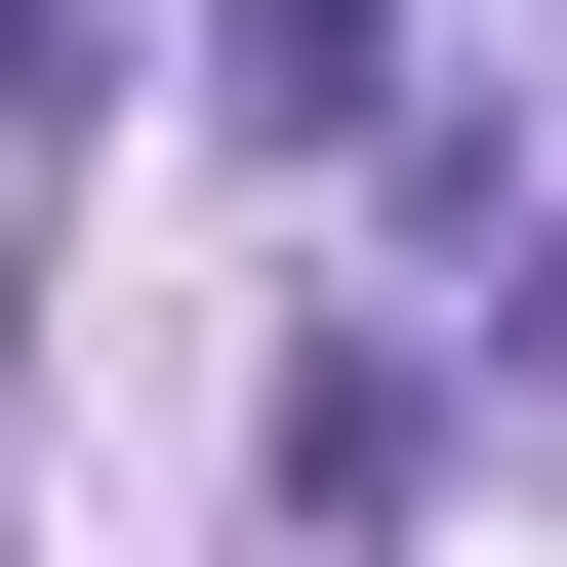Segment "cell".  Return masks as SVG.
Masks as SVG:
<instances>
[{
  "label": "cell",
  "mask_w": 567,
  "mask_h": 567,
  "mask_svg": "<svg viewBox=\"0 0 567 567\" xmlns=\"http://www.w3.org/2000/svg\"><path fill=\"white\" fill-rule=\"evenodd\" d=\"M203 82H244V163H365V122H405V41H365V0H244Z\"/></svg>",
  "instance_id": "cell-1"
},
{
  "label": "cell",
  "mask_w": 567,
  "mask_h": 567,
  "mask_svg": "<svg viewBox=\"0 0 567 567\" xmlns=\"http://www.w3.org/2000/svg\"><path fill=\"white\" fill-rule=\"evenodd\" d=\"M82 82H122V0H0V163H82Z\"/></svg>",
  "instance_id": "cell-2"
}]
</instances>
